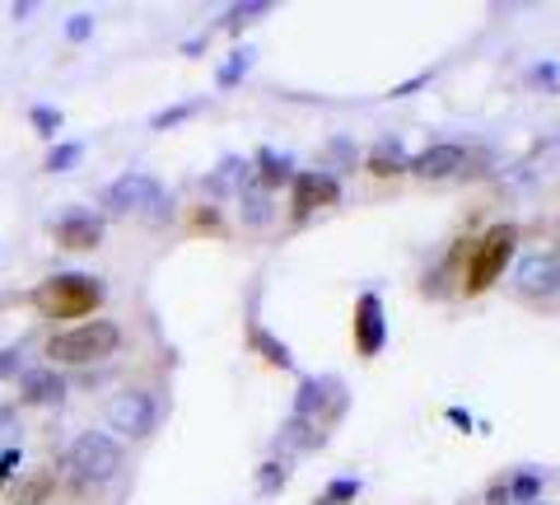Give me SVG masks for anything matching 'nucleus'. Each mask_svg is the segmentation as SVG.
<instances>
[{
  "label": "nucleus",
  "mask_w": 560,
  "mask_h": 505,
  "mask_svg": "<svg viewBox=\"0 0 560 505\" xmlns=\"http://www.w3.org/2000/svg\"><path fill=\"white\" fill-rule=\"evenodd\" d=\"M66 473L80 486H108L121 473V445L108 431H80L66 449Z\"/></svg>",
  "instance_id": "obj_4"
},
{
  "label": "nucleus",
  "mask_w": 560,
  "mask_h": 505,
  "mask_svg": "<svg viewBox=\"0 0 560 505\" xmlns=\"http://www.w3.org/2000/svg\"><path fill=\"white\" fill-rule=\"evenodd\" d=\"M103 305V282L90 272H61V276H47V282L33 290V309L43 319H84Z\"/></svg>",
  "instance_id": "obj_3"
},
{
  "label": "nucleus",
  "mask_w": 560,
  "mask_h": 505,
  "mask_svg": "<svg viewBox=\"0 0 560 505\" xmlns=\"http://www.w3.org/2000/svg\"><path fill=\"white\" fill-rule=\"evenodd\" d=\"M355 496H360V482L355 478H337L313 505H341V501H355Z\"/></svg>",
  "instance_id": "obj_21"
},
{
  "label": "nucleus",
  "mask_w": 560,
  "mask_h": 505,
  "mask_svg": "<svg viewBox=\"0 0 560 505\" xmlns=\"http://www.w3.org/2000/svg\"><path fill=\"white\" fill-rule=\"evenodd\" d=\"M537 496H541V473H533V468L510 473V505H533Z\"/></svg>",
  "instance_id": "obj_19"
},
{
  "label": "nucleus",
  "mask_w": 560,
  "mask_h": 505,
  "mask_svg": "<svg viewBox=\"0 0 560 505\" xmlns=\"http://www.w3.org/2000/svg\"><path fill=\"white\" fill-rule=\"evenodd\" d=\"M364 169L374 173V179H397V173H407L411 169V160L401 154V146H393V141H383L370 160H364Z\"/></svg>",
  "instance_id": "obj_14"
},
{
  "label": "nucleus",
  "mask_w": 560,
  "mask_h": 505,
  "mask_svg": "<svg viewBox=\"0 0 560 505\" xmlns=\"http://www.w3.org/2000/svg\"><path fill=\"white\" fill-rule=\"evenodd\" d=\"M341 202V183L331 173H318V169H304L290 179V220H308L313 211L323 206H337Z\"/></svg>",
  "instance_id": "obj_8"
},
{
  "label": "nucleus",
  "mask_w": 560,
  "mask_h": 505,
  "mask_svg": "<svg viewBox=\"0 0 560 505\" xmlns=\"http://www.w3.org/2000/svg\"><path fill=\"white\" fill-rule=\"evenodd\" d=\"M108 431H117L121 440H150L160 431V398L140 385H127L108 398Z\"/></svg>",
  "instance_id": "obj_5"
},
{
  "label": "nucleus",
  "mask_w": 560,
  "mask_h": 505,
  "mask_svg": "<svg viewBox=\"0 0 560 505\" xmlns=\"http://www.w3.org/2000/svg\"><path fill=\"white\" fill-rule=\"evenodd\" d=\"M518 249V225L514 220H500L490 225V230L481 239H471L467 249V267H463V295H486L490 286L504 276V267H510V257Z\"/></svg>",
  "instance_id": "obj_2"
},
{
  "label": "nucleus",
  "mask_w": 560,
  "mask_h": 505,
  "mask_svg": "<svg viewBox=\"0 0 560 505\" xmlns=\"http://www.w3.org/2000/svg\"><path fill=\"white\" fill-rule=\"evenodd\" d=\"M90 33H94V20H90V14H75V20L66 24V38H70V43H84Z\"/></svg>",
  "instance_id": "obj_28"
},
{
  "label": "nucleus",
  "mask_w": 560,
  "mask_h": 505,
  "mask_svg": "<svg viewBox=\"0 0 560 505\" xmlns=\"http://www.w3.org/2000/svg\"><path fill=\"white\" fill-rule=\"evenodd\" d=\"M238 202H243V225H248V230H261V225L271 220V193H261V187H243Z\"/></svg>",
  "instance_id": "obj_16"
},
{
  "label": "nucleus",
  "mask_w": 560,
  "mask_h": 505,
  "mask_svg": "<svg viewBox=\"0 0 560 505\" xmlns=\"http://www.w3.org/2000/svg\"><path fill=\"white\" fill-rule=\"evenodd\" d=\"M51 239L61 243L70 253H90L103 243V220L90 216V211H66L57 225H51Z\"/></svg>",
  "instance_id": "obj_11"
},
{
  "label": "nucleus",
  "mask_w": 560,
  "mask_h": 505,
  "mask_svg": "<svg viewBox=\"0 0 560 505\" xmlns=\"http://www.w3.org/2000/svg\"><path fill=\"white\" fill-rule=\"evenodd\" d=\"M313 445H323V431H318V422H304V416H290L285 426H280V435H276V449H313Z\"/></svg>",
  "instance_id": "obj_13"
},
{
  "label": "nucleus",
  "mask_w": 560,
  "mask_h": 505,
  "mask_svg": "<svg viewBox=\"0 0 560 505\" xmlns=\"http://www.w3.org/2000/svg\"><path fill=\"white\" fill-rule=\"evenodd\" d=\"M61 398H66V379L51 370V365L20 375V403H28V408H51V403H61Z\"/></svg>",
  "instance_id": "obj_12"
},
{
  "label": "nucleus",
  "mask_w": 560,
  "mask_h": 505,
  "mask_svg": "<svg viewBox=\"0 0 560 505\" xmlns=\"http://www.w3.org/2000/svg\"><path fill=\"white\" fill-rule=\"evenodd\" d=\"M33 127H38L43 136H57V127H61V113H51V108H33Z\"/></svg>",
  "instance_id": "obj_27"
},
{
  "label": "nucleus",
  "mask_w": 560,
  "mask_h": 505,
  "mask_svg": "<svg viewBox=\"0 0 560 505\" xmlns=\"http://www.w3.org/2000/svg\"><path fill=\"white\" fill-rule=\"evenodd\" d=\"M117 346H121V328L113 319H84V323H70L61 333H51L43 356L51 360V370H57V365L108 360V356H117Z\"/></svg>",
  "instance_id": "obj_1"
},
{
  "label": "nucleus",
  "mask_w": 560,
  "mask_h": 505,
  "mask_svg": "<svg viewBox=\"0 0 560 505\" xmlns=\"http://www.w3.org/2000/svg\"><path fill=\"white\" fill-rule=\"evenodd\" d=\"M514 295L518 300H556L560 295V257L556 253H528L523 263L514 267Z\"/></svg>",
  "instance_id": "obj_7"
},
{
  "label": "nucleus",
  "mask_w": 560,
  "mask_h": 505,
  "mask_svg": "<svg viewBox=\"0 0 560 505\" xmlns=\"http://www.w3.org/2000/svg\"><path fill=\"white\" fill-rule=\"evenodd\" d=\"M350 328H355V352L364 360H374L383 352V342H388V323H383V300L374 290H364L355 300V319H350Z\"/></svg>",
  "instance_id": "obj_9"
},
{
  "label": "nucleus",
  "mask_w": 560,
  "mask_h": 505,
  "mask_svg": "<svg viewBox=\"0 0 560 505\" xmlns=\"http://www.w3.org/2000/svg\"><path fill=\"white\" fill-rule=\"evenodd\" d=\"M327 389H331V379H304L300 398H294V416H304V422H318V412L327 403Z\"/></svg>",
  "instance_id": "obj_15"
},
{
  "label": "nucleus",
  "mask_w": 560,
  "mask_h": 505,
  "mask_svg": "<svg viewBox=\"0 0 560 505\" xmlns=\"http://www.w3.org/2000/svg\"><path fill=\"white\" fill-rule=\"evenodd\" d=\"M197 108H201V103H183V108L154 113V131H164V127H178V122H183V117H191V113H197Z\"/></svg>",
  "instance_id": "obj_25"
},
{
  "label": "nucleus",
  "mask_w": 560,
  "mask_h": 505,
  "mask_svg": "<svg viewBox=\"0 0 560 505\" xmlns=\"http://www.w3.org/2000/svg\"><path fill=\"white\" fill-rule=\"evenodd\" d=\"M463 169H467V150L453 146V141H440V146L411 154L407 173H416V179H425V183H444V179H453V173H463Z\"/></svg>",
  "instance_id": "obj_10"
},
{
  "label": "nucleus",
  "mask_w": 560,
  "mask_h": 505,
  "mask_svg": "<svg viewBox=\"0 0 560 505\" xmlns=\"http://www.w3.org/2000/svg\"><path fill=\"white\" fill-rule=\"evenodd\" d=\"M14 463H20V455H14V449H5V455H0V482L14 473Z\"/></svg>",
  "instance_id": "obj_30"
},
{
  "label": "nucleus",
  "mask_w": 560,
  "mask_h": 505,
  "mask_svg": "<svg viewBox=\"0 0 560 505\" xmlns=\"http://www.w3.org/2000/svg\"><path fill=\"white\" fill-rule=\"evenodd\" d=\"M191 230H210V234H215L220 230V211H215V206H197V211H191Z\"/></svg>",
  "instance_id": "obj_26"
},
{
  "label": "nucleus",
  "mask_w": 560,
  "mask_h": 505,
  "mask_svg": "<svg viewBox=\"0 0 560 505\" xmlns=\"http://www.w3.org/2000/svg\"><path fill=\"white\" fill-rule=\"evenodd\" d=\"M253 352H261V360H267V365H280V370H290V365H294V356H290V346L285 342H276L271 333H267V328H253Z\"/></svg>",
  "instance_id": "obj_17"
},
{
  "label": "nucleus",
  "mask_w": 560,
  "mask_h": 505,
  "mask_svg": "<svg viewBox=\"0 0 560 505\" xmlns=\"http://www.w3.org/2000/svg\"><path fill=\"white\" fill-rule=\"evenodd\" d=\"M14 370H20V346H5L0 352V379H10Z\"/></svg>",
  "instance_id": "obj_29"
},
{
  "label": "nucleus",
  "mask_w": 560,
  "mask_h": 505,
  "mask_svg": "<svg viewBox=\"0 0 560 505\" xmlns=\"http://www.w3.org/2000/svg\"><path fill=\"white\" fill-rule=\"evenodd\" d=\"M285 478H290V473H285V463H276V459H271V463H261L257 492H261V496H271V492H280V486H285Z\"/></svg>",
  "instance_id": "obj_22"
},
{
  "label": "nucleus",
  "mask_w": 560,
  "mask_h": 505,
  "mask_svg": "<svg viewBox=\"0 0 560 505\" xmlns=\"http://www.w3.org/2000/svg\"><path fill=\"white\" fill-rule=\"evenodd\" d=\"M103 206H108L113 216H150V211H160L164 206V187L154 173H121L117 183H108V193H103Z\"/></svg>",
  "instance_id": "obj_6"
},
{
  "label": "nucleus",
  "mask_w": 560,
  "mask_h": 505,
  "mask_svg": "<svg viewBox=\"0 0 560 505\" xmlns=\"http://www.w3.org/2000/svg\"><path fill=\"white\" fill-rule=\"evenodd\" d=\"M257 14H271V5H267V0H257V5H234V10H230V28L253 24Z\"/></svg>",
  "instance_id": "obj_23"
},
{
  "label": "nucleus",
  "mask_w": 560,
  "mask_h": 505,
  "mask_svg": "<svg viewBox=\"0 0 560 505\" xmlns=\"http://www.w3.org/2000/svg\"><path fill=\"white\" fill-rule=\"evenodd\" d=\"M248 66H253V51H234V61L220 71V84H224V90H230V84H234L243 71H248Z\"/></svg>",
  "instance_id": "obj_24"
},
{
  "label": "nucleus",
  "mask_w": 560,
  "mask_h": 505,
  "mask_svg": "<svg viewBox=\"0 0 560 505\" xmlns=\"http://www.w3.org/2000/svg\"><path fill=\"white\" fill-rule=\"evenodd\" d=\"M80 160H84V146H80V141H61V146L47 150V164H43V169H47V173H66V169H75Z\"/></svg>",
  "instance_id": "obj_20"
},
{
  "label": "nucleus",
  "mask_w": 560,
  "mask_h": 505,
  "mask_svg": "<svg viewBox=\"0 0 560 505\" xmlns=\"http://www.w3.org/2000/svg\"><path fill=\"white\" fill-rule=\"evenodd\" d=\"M257 164H261V193H271V187H280V183H290L294 173H290V160L285 154H276V150H261L257 154Z\"/></svg>",
  "instance_id": "obj_18"
}]
</instances>
